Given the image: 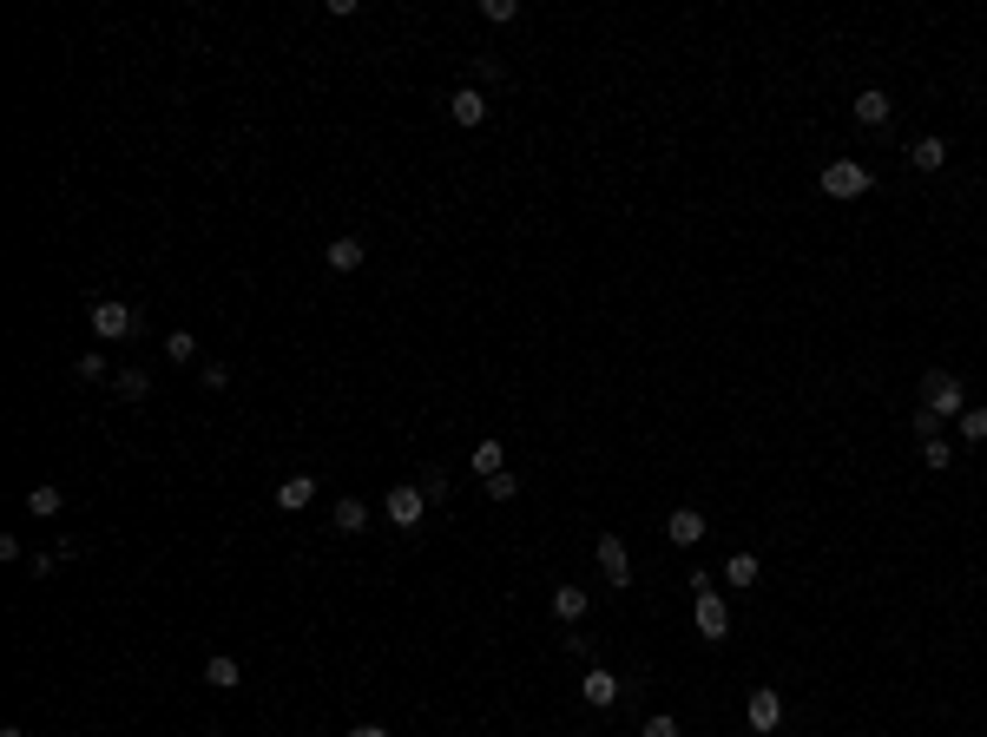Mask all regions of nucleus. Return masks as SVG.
Masks as SVG:
<instances>
[{"label": "nucleus", "instance_id": "f257e3e1", "mask_svg": "<svg viewBox=\"0 0 987 737\" xmlns=\"http://www.w3.org/2000/svg\"><path fill=\"white\" fill-rule=\"evenodd\" d=\"M922 408L935 422H961V408H968V382L948 376V369H928L922 376Z\"/></svg>", "mask_w": 987, "mask_h": 737}, {"label": "nucleus", "instance_id": "f03ea898", "mask_svg": "<svg viewBox=\"0 0 987 737\" xmlns=\"http://www.w3.org/2000/svg\"><path fill=\"white\" fill-rule=\"evenodd\" d=\"M816 185H823V198H869V185H876V178H869V165H862V158H830V165H823V172H816Z\"/></svg>", "mask_w": 987, "mask_h": 737}, {"label": "nucleus", "instance_id": "7ed1b4c3", "mask_svg": "<svg viewBox=\"0 0 987 737\" xmlns=\"http://www.w3.org/2000/svg\"><path fill=\"white\" fill-rule=\"evenodd\" d=\"M93 336L99 343H126V336H139V310L132 303H119V297H93Z\"/></svg>", "mask_w": 987, "mask_h": 737}, {"label": "nucleus", "instance_id": "20e7f679", "mask_svg": "<svg viewBox=\"0 0 987 737\" xmlns=\"http://www.w3.org/2000/svg\"><path fill=\"white\" fill-rule=\"evenodd\" d=\"M382 514H389V527H402V534H415V527H422V514H428V494H422V481H395L389 494H382Z\"/></svg>", "mask_w": 987, "mask_h": 737}, {"label": "nucleus", "instance_id": "39448f33", "mask_svg": "<svg viewBox=\"0 0 987 737\" xmlns=\"http://www.w3.org/2000/svg\"><path fill=\"white\" fill-rule=\"evenodd\" d=\"M691 626H698V639H711V645H724V639H731V606H724V593H718V586L691 599Z\"/></svg>", "mask_w": 987, "mask_h": 737}, {"label": "nucleus", "instance_id": "423d86ee", "mask_svg": "<svg viewBox=\"0 0 987 737\" xmlns=\"http://www.w3.org/2000/svg\"><path fill=\"white\" fill-rule=\"evenodd\" d=\"M593 560H599V573H606L612 593H626V586H632V553H626V540H619V534H599L593 540Z\"/></svg>", "mask_w": 987, "mask_h": 737}, {"label": "nucleus", "instance_id": "0eeeda50", "mask_svg": "<svg viewBox=\"0 0 987 737\" xmlns=\"http://www.w3.org/2000/svg\"><path fill=\"white\" fill-rule=\"evenodd\" d=\"M744 724H751L757 737H770L777 724H784V691H777V685H757L751 698H744Z\"/></svg>", "mask_w": 987, "mask_h": 737}, {"label": "nucleus", "instance_id": "6e6552de", "mask_svg": "<svg viewBox=\"0 0 987 737\" xmlns=\"http://www.w3.org/2000/svg\"><path fill=\"white\" fill-rule=\"evenodd\" d=\"M619 691H626V685H619V672H606V665H586L580 698H586L593 711H612V705H619Z\"/></svg>", "mask_w": 987, "mask_h": 737}, {"label": "nucleus", "instance_id": "1a4fd4ad", "mask_svg": "<svg viewBox=\"0 0 987 737\" xmlns=\"http://www.w3.org/2000/svg\"><path fill=\"white\" fill-rule=\"evenodd\" d=\"M547 606H553V619H560V626H580V619H586V606H593V599H586V586L560 580V586H553V599H547Z\"/></svg>", "mask_w": 987, "mask_h": 737}, {"label": "nucleus", "instance_id": "9d476101", "mask_svg": "<svg viewBox=\"0 0 987 737\" xmlns=\"http://www.w3.org/2000/svg\"><path fill=\"white\" fill-rule=\"evenodd\" d=\"M849 112H856V126L876 132V126H889V119H895V99L882 93V86H869V93H856V106H849Z\"/></svg>", "mask_w": 987, "mask_h": 737}, {"label": "nucleus", "instance_id": "9b49d317", "mask_svg": "<svg viewBox=\"0 0 987 737\" xmlns=\"http://www.w3.org/2000/svg\"><path fill=\"white\" fill-rule=\"evenodd\" d=\"M665 534H672V547H698V540H705L711 527H705V514H698V507H672Z\"/></svg>", "mask_w": 987, "mask_h": 737}, {"label": "nucleus", "instance_id": "f8f14e48", "mask_svg": "<svg viewBox=\"0 0 987 737\" xmlns=\"http://www.w3.org/2000/svg\"><path fill=\"white\" fill-rule=\"evenodd\" d=\"M310 501H316V474H283L277 481V507L283 514H303Z\"/></svg>", "mask_w": 987, "mask_h": 737}, {"label": "nucleus", "instance_id": "ddd939ff", "mask_svg": "<svg viewBox=\"0 0 987 737\" xmlns=\"http://www.w3.org/2000/svg\"><path fill=\"white\" fill-rule=\"evenodd\" d=\"M362 257H369L362 251V237H336V244L323 251V264L336 270V277H349V270H362Z\"/></svg>", "mask_w": 987, "mask_h": 737}, {"label": "nucleus", "instance_id": "4468645a", "mask_svg": "<svg viewBox=\"0 0 987 737\" xmlns=\"http://www.w3.org/2000/svg\"><path fill=\"white\" fill-rule=\"evenodd\" d=\"M60 507H66V494H60L53 481H33V487H27V514H33V520H60Z\"/></svg>", "mask_w": 987, "mask_h": 737}, {"label": "nucleus", "instance_id": "2eb2a0df", "mask_svg": "<svg viewBox=\"0 0 987 737\" xmlns=\"http://www.w3.org/2000/svg\"><path fill=\"white\" fill-rule=\"evenodd\" d=\"M204 685L211 691H237L244 685V665H237L231 652H218V659H204Z\"/></svg>", "mask_w": 987, "mask_h": 737}, {"label": "nucleus", "instance_id": "dca6fc26", "mask_svg": "<svg viewBox=\"0 0 987 737\" xmlns=\"http://www.w3.org/2000/svg\"><path fill=\"white\" fill-rule=\"evenodd\" d=\"M329 527H336V534H362V527H369V507H362L356 494H343V501L329 507Z\"/></svg>", "mask_w": 987, "mask_h": 737}, {"label": "nucleus", "instance_id": "f3484780", "mask_svg": "<svg viewBox=\"0 0 987 737\" xmlns=\"http://www.w3.org/2000/svg\"><path fill=\"white\" fill-rule=\"evenodd\" d=\"M448 119H455V126H481V119H487V99L474 93V86H461V93L448 99Z\"/></svg>", "mask_w": 987, "mask_h": 737}, {"label": "nucleus", "instance_id": "a211bd4d", "mask_svg": "<svg viewBox=\"0 0 987 737\" xmlns=\"http://www.w3.org/2000/svg\"><path fill=\"white\" fill-rule=\"evenodd\" d=\"M909 165H915V172H941V165H948V139H915L909 145Z\"/></svg>", "mask_w": 987, "mask_h": 737}, {"label": "nucleus", "instance_id": "6ab92c4d", "mask_svg": "<svg viewBox=\"0 0 987 737\" xmlns=\"http://www.w3.org/2000/svg\"><path fill=\"white\" fill-rule=\"evenodd\" d=\"M718 580H724V586H737V593H744V586H757V553H731Z\"/></svg>", "mask_w": 987, "mask_h": 737}, {"label": "nucleus", "instance_id": "aec40b11", "mask_svg": "<svg viewBox=\"0 0 987 737\" xmlns=\"http://www.w3.org/2000/svg\"><path fill=\"white\" fill-rule=\"evenodd\" d=\"M468 468L474 474H487V481H494V474L507 468V455H501V441H474V455H468Z\"/></svg>", "mask_w": 987, "mask_h": 737}, {"label": "nucleus", "instance_id": "412c9836", "mask_svg": "<svg viewBox=\"0 0 987 737\" xmlns=\"http://www.w3.org/2000/svg\"><path fill=\"white\" fill-rule=\"evenodd\" d=\"M112 389L126 395V402H145V395H152V376H145V369H119V376H112Z\"/></svg>", "mask_w": 987, "mask_h": 737}, {"label": "nucleus", "instance_id": "4be33fe9", "mask_svg": "<svg viewBox=\"0 0 987 737\" xmlns=\"http://www.w3.org/2000/svg\"><path fill=\"white\" fill-rule=\"evenodd\" d=\"M922 468H928V474H948V468H955V448H948L941 435H935V441H922Z\"/></svg>", "mask_w": 987, "mask_h": 737}, {"label": "nucleus", "instance_id": "5701e85b", "mask_svg": "<svg viewBox=\"0 0 987 737\" xmlns=\"http://www.w3.org/2000/svg\"><path fill=\"white\" fill-rule=\"evenodd\" d=\"M73 376H79V382H112V362L99 356V349H86V356L73 362Z\"/></svg>", "mask_w": 987, "mask_h": 737}, {"label": "nucleus", "instance_id": "b1692460", "mask_svg": "<svg viewBox=\"0 0 987 737\" xmlns=\"http://www.w3.org/2000/svg\"><path fill=\"white\" fill-rule=\"evenodd\" d=\"M961 441H968V448H981V441H987V408H961Z\"/></svg>", "mask_w": 987, "mask_h": 737}, {"label": "nucleus", "instance_id": "393cba45", "mask_svg": "<svg viewBox=\"0 0 987 737\" xmlns=\"http://www.w3.org/2000/svg\"><path fill=\"white\" fill-rule=\"evenodd\" d=\"M481 20H494V27H514V20H520V0H481Z\"/></svg>", "mask_w": 987, "mask_h": 737}, {"label": "nucleus", "instance_id": "a878e982", "mask_svg": "<svg viewBox=\"0 0 987 737\" xmlns=\"http://www.w3.org/2000/svg\"><path fill=\"white\" fill-rule=\"evenodd\" d=\"M165 356H172V362H191V356H198V336H191V330H172V336H165Z\"/></svg>", "mask_w": 987, "mask_h": 737}, {"label": "nucleus", "instance_id": "bb28decb", "mask_svg": "<svg viewBox=\"0 0 987 737\" xmlns=\"http://www.w3.org/2000/svg\"><path fill=\"white\" fill-rule=\"evenodd\" d=\"M514 494H520V474H494V481H487V501H514Z\"/></svg>", "mask_w": 987, "mask_h": 737}, {"label": "nucleus", "instance_id": "cd10ccee", "mask_svg": "<svg viewBox=\"0 0 987 737\" xmlns=\"http://www.w3.org/2000/svg\"><path fill=\"white\" fill-rule=\"evenodd\" d=\"M422 494H428V507L448 501V474H441V468H422Z\"/></svg>", "mask_w": 987, "mask_h": 737}, {"label": "nucleus", "instance_id": "c85d7f7f", "mask_svg": "<svg viewBox=\"0 0 987 737\" xmlns=\"http://www.w3.org/2000/svg\"><path fill=\"white\" fill-rule=\"evenodd\" d=\"M639 737H685V731H678L672 711H658V718H645V731H639Z\"/></svg>", "mask_w": 987, "mask_h": 737}, {"label": "nucleus", "instance_id": "c756f323", "mask_svg": "<svg viewBox=\"0 0 987 737\" xmlns=\"http://www.w3.org/2000/svg\"><path fill=\"white\" fill-rule=\"evenodd\" d=\"M27 566H33V580H53V566H60V553H33Z\"/></svg>", "mask_w": 987, "mask_h": 737}, {"label": "nucleus", "instance_id": "7c9ffc66", "mask_svg": "<svg viewBox=\"0 0 987 737\" xmlns=\"http://www.w3.org/2000/svg\"><path fill=\"white\" fill-rule=\"evenodd\" d=\"M915 435H922V441H935V435H941V422L928 415V408H915Z\"/></svg>", "mask_w": 987, "mask_h": 737}, {"label": "nucleus", "instance_id": "2f4dec72", "mask_svg": "<svg viewBox=\"0 0 987 737\" xmlns=\"http://www.w3.org/2000/svg\"><path fill=\"white\" fill-rule=\"evenodd\" d=\"M343 737H389V731H382V724H349Z\"/></svg>", "mask_w": 987, "mask_h": 737}, {"label": "nucleus", "instance_id": "473e14b6", "mask_svg": "<svg viewBox=\"0 0 987 737\" xmlns=\"http://www.w3.org/2000/svg\"><path fill=\"white\" fill-rule=\"evenodd\" d=\"M0 737H27V731H20V724H0Z\"/></svg>", "mask_w": 987, "mask_h": 737}]
</instances>
